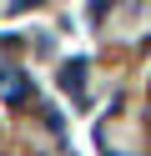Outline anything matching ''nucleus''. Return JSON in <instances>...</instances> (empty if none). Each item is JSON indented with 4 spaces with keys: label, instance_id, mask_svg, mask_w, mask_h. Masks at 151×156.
Returning a JSON list of instances; mask_svg holds the SVG:
<instances>
[{
    "label": "nucleus",
    "instance_id": "nucleus-1",
    "mask_svg": "<svg viewBox=\"0 0 151 156\" xmlns=\"http://www.w3.org/2000/svg\"><path fill=\"white\" fill-rule=\"evenodd\" d=\"M0 101L5 106H25L30 101V76L15 71V66H5V71H0Z\"/></svg>",
    "mask_w": 151,
    "mask_h": 156
},
{
    "label": "nucleus",
    "instance_id": "nucleus-2",
    "mask_svg": "<svg viewBox=\"0 0 151 156\" xmlns=\"http://www.w3.org/2000/svg\"><path fill=\"white\" fill-rule=\"evenodd\" d=\"M60 86L81 96V86H86V61H66V66H60Z\"/></svg>",
    "mask_w": 151,
    "mask_h": 156
},
{
    "label": "nucleus",
    "instance_id": "nucleus-3",
    "mask_svg": "<svg viewBox=\"0 0 151 156\" xmlns=\"http://www.w3.org/2000/svg\"><path fill=\"white\" fill-rule=\"evenodd\" d=\"M106 10H111V0H91V20H101Z\"/></svg>",
    "mask_w": 151,
    "mask_h": 156
}]
</instances>
